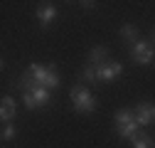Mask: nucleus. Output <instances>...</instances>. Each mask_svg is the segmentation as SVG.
<instances>
[{"mask_svg":"<svg viewBox=\"0 0 155 148\" xmlns=\"http://www.w3.org/2000/svg\"><path fill=\"white\" fill-rule=\"evenodd\" d=\"M113 126H116V133H118L121 138H133L135 133H138V121H135V111L130 109H121L118 114H116L113 119Z\"/></svg>","mask_w":155,"mask_h":148,"instance_id":"obj_2","label":"nucleus"},{"mask_svg":"<svg viewBox=\"0 0 155 148\" xmlns=\"http://www.w3.org/2000/svg\"><path fill=\"white\" fill-rule=\"evenodd\" d=\"M17 136V128L12 126V123H5L3 126V141H10V138H15Z\"/></svg>","mask_w":155,"mask_h":148,"instance_id":"obj_14","label":"nucleus"},{"mask_svg":"<svg viewBox=\"0 0 155 148\" xmlns=\"http://www.w3.org/2000/svg\"><path fill=\"white\" fill-rule=\"evenodd\" d=\"M22 101H25V106H27L30 111H32V109H40V106H47V104H49V89L35 86L32 91L22 94Z\"/></svg>","mask_w":155,"mask_h":148,"instance_id":"obj_5","label":"nucleus"},{"mask_svg":"<svg viewBox=\"0 0 155 148\" xmlns=\"http://www.w3.org/2000/svg\"><path fill=\"white\" fill-rule=\"evenodd\" d=\"M121 37H123V40H128L130 45H135V42H138V27L130 25V22H126V25L121 27Z\"/></svg>","mask_w":155,"mask_h":148,"instance_id":"obj_12","label":"nucleus"},{"mask_svg":"<svg viewBox=\"0 0 155 148\" xmlns=\"http://www.w3.org/2000/svg\"><path fill=\"white\" fill-rule=\"evenodd\" d=\"M121 74H123V64L121 62H113V59H108L101 67H96V79H99V82H113V79H118Z\"/></svg>","mask_w":155,"mask_h":148,"instance_id":"obj_6","label":"nucleus"},{"mask_svg":"<svg viewBox=\"0 0 155 148\" xmlns=\"http://www.w3.org/2000/svg\"><path fill=\"white\" fill-rule=\"evenodd\" d=\"M69 99H71L74 111H79V114H94V111H96V96L91 94L84 84H76L69 91Z\"/></svg>","mask_w":155,"mask_h":148,"instance_id":"obj_1","label":"nucleus"},{"mask_svg":"<svg viewBox=\"0 0 155 148\" xmlns=\"http://www.w3.org/2000/svg\"><path fill=\"white\" fill-rule=\"evenodd\" d=\"M135 121H138V126L155 123V104H150V101L138 104V106H135Z\"/></svg>","mask_w":155,"mask_h":148,"instance_id":"obj_7","label":"nucleus"},{"mask_svg":"<svg viewBox=\"0 0 155 148\" xmlns=\"http://www.w3.org/2000/svg\"><path fill=\"white\" fill-rule=\"evenodd\" d=\"M130 57H133V62L135 64H150L153 62V57H155V49H153V45L148 42V40H138L133 45V49H130Z\"/></svg>","mask_w":155,"mask_h":148,"instance_id":"obj_4","label":"nucleus"},{"mask_svg":"<svg viewBox=\"0 0 155 148\" xmlns=\"http://www.w3.org/2000/svg\"><path fill=\"white\" fill-rule=\"evenodd\" d=\"M153 42H155V30H153Z\"/></svg>","mask_w":155,"mask_h":148,"instance_id":"obj_16","label":"nucleus"},{"mask_svg":"<svg viewBox=\"0 0 155 148\" xmlns=\"http://www.w3.org/2000/svg\"><path fill=\"white\" fill-rule=\"evenodd\" d=\"M81 79H84V82H99V79H96V67H94V64H86V67L81 69Z\"/></svg>","mask_w":155,"mask_h":148,"instance_id":"obj_13","label":"nucleus"},{"mask_svg":"<svg viewBox=\"0 0 155 148\" xmlns=\"http://www.w3.org/2000/svg\"><path fill=\"white\" fill-rule=\"evenodd\" d=\"M79 5H81L84 10H94V8H96V3H91V0H84V3H79Z\"/></svg>","mask_w":155,"mask_h":148,"instance_id":"obj_15","label":"nucleus"},{"mask_svg":"<svg viewBox=\"0 0 155 148\" xmlns=\"http://www.w3.org/2000/svg\"><path fill=\"white\" fill-rule=\"evenodd\" d=\"M15 116H17V101L12 96H3V101H0V119L5 123H10Z\"/></svg>","mask_w":155,"mask_h":148,"instance_id":"obj_9","label":"nucleus"},{"mask_svg":"<svg viewBox=\"0 0 155 148\" xmlns=\"http://www.w3.org/2000/svg\"><path fill=\"white\" fill-rule=\"evenodd\" d=\"M57 15H59V10H57V5H52V3H42L40 8L35 10V17L40 20L42 27H47L49 22H54V20H57Z\"/></svg>","mask_w":155,"mask_h":148,"instance_id":"obj_8","label":"nucleus"},{"mask_svg":"<svg viewBox=\"0 0 155 148\" xmlns=\"http://www.w3.org/2000/svg\"><path fill=\"white\" fill-rule=\"evenodd\" d=\"M106 62H108V49H106L104 45L94 47V49L89 52V64H94V67H101V64H106Z\"/></svg>","mask_w":155,"mask_h":148,"instance_id":"obj_10","label":"nucleus"},{"mask_svg":"<svg viewBox=\"0 0 155 148\" xmlns=\"http://www.w3.org/2000/svg\"><path fill=\"white\" fill-rule=\"evenodd\" d=\"M130 143H133V148H153V138L148 136V133H143V131H138L133 138H130Z\"/></svg>","mask_w":155,"mask_h":148,"instance_id":"obj_11","label":"nucleus"},{"mask_svg":"<svg viewBox=\"0 0 155 148\" xmlns=\"http://www.w3.org/2000/svg\"><path fill=\"white\" fill-rule=\"evenodd\" d=\"M30 72H32L37 86H45L49 91L59 86V74H57L52 67H47V64H30Z\"/></svg>","mask_w":155,"mask_h":148,"instance_id":"obj_3","label":"nucleus"}]
</instances>
